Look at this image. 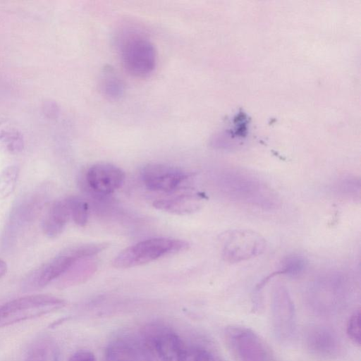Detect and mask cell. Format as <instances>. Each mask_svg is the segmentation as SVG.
Wrapping results in <instances>:
<instances>
[{"mask_svg": "<svg viewBox=\"0 0 361 361\" xmlns=\"http://www.w3.org/2000/svg\"><path fill=\"white\" fill-rule=\"evenodd\" d=\"M147 361H149V360H147Z\"/></svg>", "mask_w": 361, "mask_h": 361, "instance_id": "484cf974", "label": "cell"}, {"mask_svg": "<svg viewBox=\"0 0 361 361\" xmlns=\"http://www.w3.org/2000/svg\"><path fill=\"white\" fill-rule=\"evenodd\" d=\"M106 361H144L140 346L130 338H118L111 341L105 353Z\"/></svg>", "mask_w": 361, "mask_h": 361, "instance_id": "9a60e30c", "label": "cell"}, {"mask_svg": "<svg viewBox=\"0 0 361 361\" xmlns=\"http://www.w3.org/2000/svg\"><path fill=\"white\" fill-rule=\"evenodd\" d=\"M142 338L156 361H183L186 350L180 337L169 327L149 324L145 328Z\"/></svg>", "mask_w": 361, "mask_h": 361, "instance_id": "277c9868", "label": "cell"}, {"mask_svg": "<svg viewBox=\"0 0 361 361\" xmlns=\"http://www.w3.org/2000/svg\"><path fill=\"white\" fill-rule=\"evenodd\" d=\"M271 323L276 338L281 342L293 338L296 329L294 303L287 288L276 286L271 294Z\"/></svg>", "mask_w": 361, "mask_h": 361, "instance_id": "8992f818", "label": "cell"}, {"mask_svg": "<svg viewBox=\"0 0 361 361\" xmlns=\"http://www.w3.org/2000/svg\"><path fill=\"white\" fill-rule=\"evenodd\" d=\"M265 247V240L258 233L235 229L223 235L221 254L226 262L235 263L258 256Z\"/></svg>", "mask_w": 361, "mask_h": 361, "instance_id": "5b68a950", "label": "cell"}, {"mask_svg": "<svg viewBox=\"0 0 361 361\" xmlns=\"http://www.w3.org/2000/svg\"><path fill=\"white\" fill-rule=\"evenodd\" d=\"M202 197L199 194H181L169 198L160 199L153 202L157 209L176 214H188L197 211Z\"/></svg>", "mask_w": 361, "mask_h": 361, "instance_id": "5bb4252c", "label": "cell"}, {"mask_svg": "<svg viewBox=\"0 0 361 361\" xmlns=\"http://www.w3.org/2000/svg\"><path fill=\"white\" fill-rule=\"evenodd\" d=\"M20 173L17 166H8L0 173V200L8 197L14 191Z\"/></svg>", "mask_w": 361, "mask_h": 361, "instance_id": "ac0fdd59", "label": "cell"}, {"mask_svg": "<svg viewBox=\"0 0 361 361\" xmlns=\"http://www.w3.org/2000/svg\"><path fill=\"white\" fill-rule=\"evenodd\" d=\"M66 199L70 209L71 217L73 221L80 226H85L89 217L87 202L76 196H70Z\"/></svg>", "mask_w": 361, "mask_h": 361, "instance_id": "d6986e66", "label": "cell"}, {"mask_svg": "<svg viewBox=\"0 0 361 361\" xmlns=\"http://www.w3.org/2000/svg\"><path fill=\"white\" fill-rule=\"evenodd\" d=\"M78 259L66 251L32 270L24 278L23 287L35 290L45 287L53 280L61 276Z\"/></svg>", "mask_w": 361, "mask_h": 361, "instance_id": "9c48e42d", "label": "cell"}, {"mask_svg": "<svg viewBox=\"0 0 361 361\" xmlns=\"http://www.w3.org/2000/svg\"><path fill=\"white\" fill-rule=\"evenodd\" d=\"M65 305V301L47 294L18 298L0 305V329L39 317Z\"/></svg>", "mask_w": 361, "mask_h": 361, "instance_id": "7a4b0ae2", "label": "cell"}, {"mask_svg": "<svg viewBox=\"0 0 361 361\" xmlns=\"http://www.w3.org/2000/svg\"><path fill=\"white\" fill-rule=\"evenodd\" d=\"M70 218L71 212L67 199L54 201L42 219L43 233L50 238L57 237L63 231Z\"/></svg>", "mask_w": 361, "mask_h": 361, "instance_id": "4fadbf2b", "label": "cell"}, {"mask_svg": "<svg viewBox=\"0 0 361 361\" xmlns=\"http://www.w3.org/2000/svg\"><path fill=\"white\" fill-rule=\"evenodd\" d=\"M99 84L100 91L109 99L118 100L124 94V83L110 66H106L102 68Z\"/></svg>", "mask_w": 361, "mask_h": 361, "instance_id": "2e32d148", "label": "cell"}, {"mask_svg": "<svg viewBox=\"0 0 361 361\" xmlns=\"http://www.w3.org/2000/svg\"><path fill=\"white\" fill-rule=\"evenodd\" d=\"M226 343L236 361H266L267 351L259 336L242 326H231L225 330Z\"/></svg>", "mask_w": 361, "mask_h": 361, "instance_id": "52a82bcc", "label": "cell"}, {"mask_svg": "<svg viewBox=\"0 0 361 361\" xmlns=\"http://www.w3.org/2000/svg\"><path fill=\"white\" fill-rule=\"evenodd\" d=\"M121 61L129 74L137 78L149 76L155 69L157 52L146 37L128 33L119 45Z\"/></svg>", "mask_w": 361, "mask_h": 361, "instance_id": "3957f363", "label": "cell"}, {"mask_svg": "<svg viewBox=\"0 0 361 361\" xmlns=\"http://www.w3.org/2000/svg\"><path fill=\"white\" fill-rule=\"evenodd\" d=\"M188 176L181 169L163 164H148L141 171L145 185L150 190L158 192L176 190Z\"/></svg>", "mask_w": 361, "mask_h": 361, "instance_id": "ba28073f", "label": "cell"}, {"mask_svg": "<svg viewBox=\"0 0 361 361\" xmlns=\"http://www.w3.org/2000/svg\"><path fill=\"white\" fill-rule=\"evenodd\" d=\"M347 334L355 343L360 345V311L356 310L350 317L347 324Z\"/></svg>", "mask_w": 361, "mask_h": 361, "instance_id": "7402d4cb", "label": "cell"}, {"mask_svg": "<svg viewBox=\"0 0 361 361\" xmlns=\"http://www.w3.org/2000/svg\"><path fill=\"white\" fill-rule=\"evenodd\" d=\"M305 345L312 355L324 360L337 357L342 351V344L337 334L323 326H311L304 336Z\"/></svg>", "mask_w": 361, "mask_h": 361, "instance_id": "30bf717a", "label": "cell"}, {"mask_svg": "<svg viewBox=\"0 0 361 361\" xmlns=\"http://www.w3.org/2000/svg\"><path fill=\"white\" fill-rule=\"evenodd\" d=\"M125 173L119 167L109 163L92 165L87 171L88 186L99 195H109L118 189L125 180Z\"/></svg>", "mask_w": 361, "mask_h": 361, "instance_id": "8fae6325", "label": "cell"}, {"mask_svg": "<svg viewBox=\"0 0 361 361\" xmlns=\"http://www.w3.org/2000/svg\"><path fill=\"white\" fill-rule=\"evenodd\" d=\"M306 264V259L302 256L289 255L281 262V270L278 273L291 276L298 275L305 269Z\"/></svg>", "mask_w": 361, "mask_h": 361, "instance_id": "44dd1931", "label": "cell"}, {"mask_svg": "<svg viewBox=\"0 0 361 361\" xmlns=\"http://www.w3.org/2000/svg\"><path fill=\"white\" fill-rule=\"evenodd\" d=\"M226 180V190L231 197L261 206L265 205V200H270L271 194L269 190L252 177L228 175Z\"/></svg>", "mask_w": 361, "mask_h": 361, "instance_id": "7c38bea8", "label": "cell"}, {"mask_svg": "<svg viewBox=\"0 0 361 361\" xmlns=\"http://www.w3.org/2000/svg\"><path fill=\"white\" fill-rule=\"evenodd\" d=\"M68 361H97V360L92 353L82 350L75 352Z\"/></svg>", "mask_w": 361, "mask_h": 361, "instance_id": "cb8c5ba5", "label": "cell"}, {"mask_svg": "<svg viewBox=\"0 0 361 361\" xmlns=\"http://www.w3.org/2000/svg\"><path fill=\"white\" fill-rule=\"evenodd\" d=\"M183 361H216L213 355L206 349L193 348L186 350Z\"/></svg>", "mask_w": 361, "mask_h": 361, "instance_id": "603a6c76", "label": "cell"}, {"mask_svg": "<svg viewBox=\"0 0 361 361\" xmlns=\"http://www.w3.org/2000/svg\"><path fill=\"white\" fill-rule=\"evenodd\" d=\"M7 264L5 261L0 259V279L2 278L7 271Z\"/></svg>", "mask_w": 361, "mask_h": 361, "instance_id": "d4e9b609", "label": "cell"}, {"mask_svg": "<svg viewBox=\"0 0 361 361\" xmlns=\"http://www.w3.org/2000/svg\"><path fill=\"white\" fill-rule=\"evenodd\" d=\"M25 361H60L56 344L49 338H42L32 345Z\"/></svg>", "mask_w": 361, "mask_h": 361, "instance_id": "e0dca14e", "label": "cell"}, {"mask_svg": "<svg viewBox=\"0 0 361 361\" xmlns=\"http://www.w3.org/2000/svg\"><path fill=\"white\" fill-rule=\"evenodd\" d=\"M109 246L106 243H90L78 245L66 250L77 259L90 258L102 252Z\"/></svg>", "mask_w": 361, "mask_h": 361, "instance_id": "ffe728a7", "label": "cell"}, {"mask_svg": "<svg viewBox=\"0 0 361 361\" xmlns=\"http://www.w3.org/2000/svg\"><path fill=\"white\" fill-rule=\"evenodd\" d=\"M188 246L187 242L178 239H147L122 250L112 261V266L126 269L142 265L165 255L185 250Z\"/></svg>", "mask_w": 361, "mask_h": 361, "instance_id": "6da1fadb", "label": "cell"}]
</instances>
